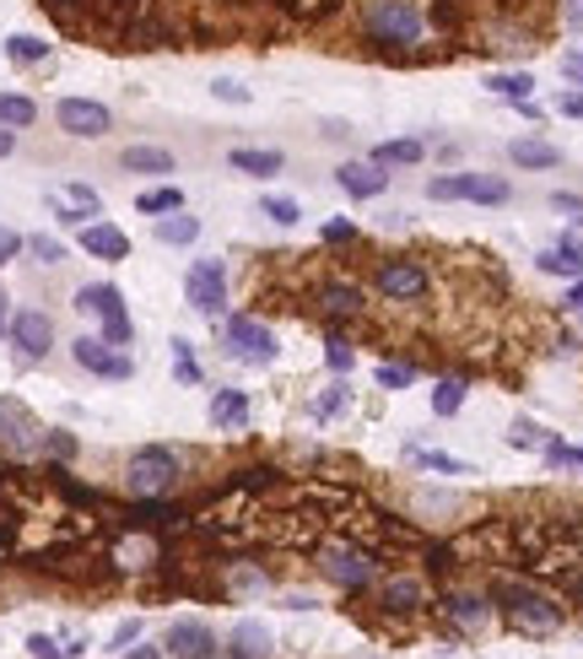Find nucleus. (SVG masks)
<instances>
[{
	"label": "nucleus",
	"mask_w": 583,
	"mask_h": 659,
	"mask_svg": "<svg viewBox=\"0 0 583 659\" xmlns=\"http://www.w3.org/2000/svg\"><path fill=\"white\" fill-rule=\"evenodd\" d=\"M319 573L335 584V589H373L379 579H384V557L379 551H368L362 540H319Z\"/></svg>",
	"instance_id": "3"
},
{
	"label": "nucleus",
	"mask_w": 583,
	"mask_h": 659,
	"mask_svg": "<svg viewBox=\"0 0 583 659\" xmlns=\"http://www.w3.org/2000/svg\"><path fill=\"white\" fill-rule=\"evenodd\" d=\"M508 444H513V449H546V444H551V433H546L541 422H530V416H519V422L508 427Z\"/></svg>",
	"instance_id": "41"
},
{
	"label": "nucleus",
	"mask_w": 583,
	"mask_h": 659,
	"mask_svg": "<svg viewBox=\"0 0 583 659\" xmlns=\"http://www.w3.org/2000/svg\"><path fill=\"white\" fill-rule=\"evenodd\" d=\"M222 351L233 362H244V368H271L282 357L276 330L265 325V320H255V314H227L222 320Z\"/></svg>",
	"instance_id": "8"
},
{
	"label": "nucleus",
	"mask_w": 583,
	"mask_h": 659,
	"mask_svg": "<svg viewBox=\"0 0 583 659\" xmlns=\"http://www.w3.org/2000/svg\"><path fill=\"white\" fill-rule=\"evenodd\" d=\"M184 206V189H173V184H157V189H141L136 195V211L141 216H168V211H178Z\"/></svg>",
	"instance_id": "34"
},
{
	"label": "nucleus",
	"mask_w": 583,
	"mask_h": 659,
	"mask_svg": "<svg viewBox=\"0 0 583 659\" xmlns=\"http://www.w3.org/2000/svg\"><path fill=\"white\" fill-rule=\"evenodd\" d=\"M82 249H87L92 260L120 265V260H131V233L114 227V222H87V227H82Z\"/></svg>",
	"instance_id": "21"
},
{
	"label": "nucleus",
	"mask_w": 583,
	"mask_h": 659,
	"mask_svg": "<svg viewBox=\"0 0 583 659\" xmlns=\"http://www.w3.org/2000/svg\"><path fill=\"white\" fill-rule=\"evenodd\" d=\"M11 314H16V309H11V298H5V287H0V335L11 330Z\"/></svg>",
	"instance_id": "57"
},
{
	"label": "nucleus",
	"mask_w": 583,
	"mask_h": 659,
	"mask_svg": "<svg viewBox=\"0 0 583 659\" xmlns=\"http://www.w3.org/2000/svg\"><path fill=\"white\" fill-rule=\"evenodd\" d=\"M535 271H541V276L579 282V276H583V238H562V244L541 249V254H535Z\"/></svg>",
	"instance_id": "22"
},
{
	"label": "nucleus",
	"mask_w": 583,
	"mask_h": 659,
	"mask_svg": "<svg viewBox=\"0 0 583 659\" xmlns=\"http://www.w3.org/2000/svg\"><path fill=\"white\" fill-rule=\"evenodd\" d=\"M562 82H568V87H583V49L562 54Z\"/></svg>",
	"instance_id": "52"
},
{
	"label": "nucleus",
	"mask_w": 583,
	"mask_h": 659,
	"mask_svg": "<svg viewBox=\"0 0 583 659\" xmlns=\"http://www.w3.org/2000/svg\"><path fill=\"white\" fill-rule=\"evenodd\" d=\"M5 335H11V346H16L22 362H44V357L54 351V320H49L44 309H16Z\"/></svg>",
	"instance_id": "15"
},
{
	"label": "nucleus",
	"mask_w": 583,
	"mask_h": 659,
	"mask_svg": "<svg viewBox=\"0 0 583 659\" xmlns=\"http://www.w3.org/2000/svg\"><path fill=\"white\" fill-rule=\"evenodd\" d=\"M54 125H60L65 136H76V141H103V136L114 130V114H109V103H98V98H60V103H54Z\"/></svg>",
	"instance_id": "13"
},
{
	"label": "nucleus",
	"mask_w": 583,
	"mask_h": 659,
	"mask_svg": "<svg viewBox=\"0 0 583 659\" xmlns=\"http://www.w3.org/2000/svg\"><path fill=\"white\" fill-rule=\"evenodd\" d=\"M71 357H76V368H87L92 378H109V384L136 378V362H131L120 346H109L103 335H76V340H71Z\"/></svg>",
	"instance_id": "14"
},
{
	"label": "nucleus",
	"mask_w": 583,
	"mask_h": 659,
	"mask_svg": "<svg viewBox=\"0 0 583 659\" xmlns=\"http://www.w3.org/2000/svg\"><path fill=\"white\" fill-rule=\"evenodd\" d=\"M120 167H125V173H151V178H157V173H173V152H168V147H125V152H120Z\"/></svg>",
	"instance_id": "29"
},
{
	"label": "nucleus",
	"mask_w": 583,
	"mask_h": 659,
	"mask_svg": "<svg viewBox=\"0 0 583 659\" xmlns=\"http://www.w3.org/2000/svg\"><path fill=\"white\" fill-rule=\"evenodd\" d=\"M227 655H233V659H271V655H276V633H271L265 622H255V617H249V622H238V627H233Z\"/></svg>",
	"instance_id": "23"
},
{
	"label": "nucleus",
	"mask_w": 583,
	"mask_h": 659,
	"mask_svg": "<svg viewBox=\"0 0 583 659\" xmlns=\"http://www.w3.org/2000/svg\"><path fill=\"white\" fill-rule=\"evenodd\" d=\"M22 249H27L38 265H49V271L71 260V254H65V244H60V238H49V233H27V238H22Z\"/></svg>",
	"instance_id": "36"
},
{
	"label": "nucleus",
	"mask_w": 583,
	"mask_h": 659,
	"mask_svg": "<svg viewBox=\"0 0 583 659\" xmlns=\"http://www.w3.org/2000/svg\"><path fill=\"white\" fill-rule=\"evenodd\" d=\"M373 378H379L384 389H406V384L417 378V368H395V362H384V368H373Z\"/></svg>",
	"instance_id": "50"
},
{
	"label": "nucleus",
	"mask_w": 583,
	"mask_h": 659,
	"mask_svg": "<svg viewBox=\"0 0 583 659\" xmlns=\"http://www.w3.org/2000/svg\"><path fill=\"white\" fill-rule=\"evenodd\" d=\"M443 617H448L459 633H481V627L497 617V606H492V595H475V589H448V595H443Z\"/></svg>",
	"instance_id": "19"
},
{
	"label": "nucleus",
	"mask_w": 583,
	"mask_h": 659,
	"mask_svg": "<svg viewBox=\"0 0 583 659\" xmlns=\"http://www.w3.org/2000/svg\"><path fill=\"white\" fill-rule=\"evenodd\" d=\"M44 449V422L27 411V400L16 395H0V455L11 460H27Z\"/></svg>",
	"instance_id": "12"
},
{
	"label": "nucleus",
	"mask_w": 583,
	"mask_h": 659,
	"mask_svg": "<svg viewBox=\"0 0 583 659\" xmlns=\"http://www.w3.org/2000/svg\"><path fill=\"white\" fill-rule=\"evenodd\" d=\"M546 206H551L557 216H568L573 227H583V195H573V189H557V195H551Z\"/></svg>",
	"instance_id": "47"
},
{
	"label": "nucleus",
	"mask_w": 583,
	"mask_h": 659,
	"mask_svg": "<svg viewBox=\"0 0 583 659\" xmlns=\"http://www.w3.org/2000/svg\"><path fill=\"white\" fill-rule=\"evenodd\" d=\"M568 595H573V600H583V573H568Z\"/></svg>",
	"instance_id": "61"
},
{
	"label": "nucleus",
	"mask_w": 583,
	"mask_h": 659,
	"mask_svg": "<svg viewBox=\"0 0 583 659\" xmlns=\"http://www.w3.org/2000/svg\"><path fill=\"white\" fill-rule=\"evenodd\" d=\"M282 482H287L282 471H271V465H249V471L233 476V493H271V487H282Z\"/></svg>",
	"instance_id": "39"
},
{
	"label": "nucleus",
	"mask_w": 583,
	"mask_h": 659,
	"mask_svg": "<svg viewBox=\"0 0 583 659\" xmlns=\"http://www.w3.org/2000/svg\"><path fill=\"white\" fill-rule=\"evenodd\" d=\"M227 167H233V173H249V178H276V173L287 167V158H282L276 147H233V152H227Z\"/></svg>",
	"instance_id": "25"
},
{
	"label": "nucleus",
	"mask_w": 583,
	"mask_h": 659,
	"mask_svg": "<svg viewBox=\"0 0 583 659\" xmlns=\"http://www.w3.org/2000/svg\"><path fill=\"white\" fill-rule=\"evenodd\" d=\"M508 163H513V167H535V173H546V167H562V152H557L551 141L519 136V141H508Z\"/></svg>",
	"instance_id": "27"
},
{
	"label": "nucleus",
	"mask_w": 583,
	"mask_h": 659,
	"mask_svg": "<svg viewBox=\"0 0 583 659\" xmlns=\"http://www.w3.org/2000/svg\"><path fill=\"white\" fill-rule=\"evenodd\" d=\"M557 109H562L568 120H583V92H562V98H557Z\"/></svg>",
	"instance_id": "54"
},
{
	"label": "nucleus",
	"mask_w": 583,
	"mask_h": 659,
	"mask_svg": "<svg viewBox=\"0 0 583 659\" xmlns=\"http://www.w3.org/2000/svg\"><path fill=\"white\" fill-rule=\"evenodd\" d=\"M486 87H492L503 103H530V98H535V76H530V71H492Z\"/></svg>",
	"instance_id": "30"
},
{
	"label": "nucleus",
	"mask_w": 583,
	"mask_h": 659,
	"mask_svg": "<svg viewBox=\"0 0 583 659\" xmlns=\"http://www.w3.org/2000/svg\"><path fill=\"white\" fill-rule=\"evenodd\" d=\"M346 406H351V395H346V384H330L308 411H313V422H330V416H346Z\"/></svg>",
	"instance_id": "40"
},
{
	"label": "nucleus",
	"mask_w": 583,
	"mask_h": 659,
	"mask_svg": "<svg viewBox=\"0 0 583 659\" xmlns=\"http://www.w3.org/2000/svg\"><path fill=\"white\" fill-rule=\"evenodd\" d=\"M319 238H324V249H340V244H357V227H351L346 216H330V222L319 227Z\"/></svg>",
	"instance_id": "46"
},
{
	"label": "nucleus",
	"mask_w": 583,
	"mask_h": 659,
	"mask_svg": "<svg viewBox=\"0 0 583 659\" xmlns=\"http://www.w3.org/2000/svg\"><path fill=\"white\" fill-rule=\"evenodd\" d=\"M168 346H173V378H178V384H200L206 373H200V362H195V340L173 335Z\"/></svg>",
	"instance_id": "37"
},
{
	"label": "nucleus",
	"mask_w": 583,
	"mask_h": 659,
	"mask_svg": "<svg viewBox=\"0 0 583 659\" xmlns=\"http://www.w3.org/2000/svg\"><path fill=\"white\" fill-rule=\"evenodd\" d=\"M136 638H141V622H120V627H114V638H109V649H131Z\"/></svg>",
	"instance_id": "53"
},
{
	"label": "nucleus",
	"mask_w": 583,
	"mask_h": 659,
	"mask_svg": "<svg viewBox=\"0 0 583 659\" xmlns=\"http://www.w3.org/2000/svg\"><path fill=\"white\" fill-rule=\"evenodd\" d=\"M260 216L276 222V227H292V222L302 216V206H297L292 195H265V200H260Z\"/></svg>",
	"instance_id": "42"
},
{
	"label": "nucleus",
	"mask_w": 583,
	"mask_h": 659,
	"mask_svg": "<svg viewBox=\"0 0 583 659\" xmlns=\"http://www.w3.org/2000/svg\"><path fill=\"white\" fill-rule=\"evenodd\" d=\"M11 152H16V130H5V125H0V158H11Z\"/></svg>",
	"instance_id": "58"
},
{
	"label": "nucleus",
	"mask_w": 583,
	"mask_h": 659,
	"mask_svg": "<svg viewBox=\"0 0 583 659\" xmlns=\"http://www.w3.org/2000/svg\"><path fill=\"white\" fill-rule=\"evenodd\" d=\"M54 22H65V27H87V16H98V5L103 0H38Z\"/></svg>",
	"instance_id": "35"
},
{
	"label": "nucleus",
	"mask_w": 583,
	"mask_h": 659,
	"mask_svg": "<svg viewBox=\"0 0 583 659\" xmlns=\"http://www.w3.org/2000/svg\"><path fill=\"white\" fill-rule=\"evenodd\" d=\"M313 303H319V314H324L330 325H351V320L368 314V293H362L357 282H319V287H313Z\"/></svg>",
	"instance_id": "17"
},
{
	"label": "nucleus",
	"mask_w": 583,
	"mask_h": 659,
	"mask_svg": "<svg viewBox=\"0 0 583 659\" xmlns=\"http://www.w3.org/2000/svg\"><path fill=\"white\" fill-rule=\"evenodd\" d=\"M470 49H475V54L519 60V54L541 49V33H535V22H524L519 11H486V16L470 22Z\"/></svg>",
	"instance_id": "4"
},
{
	"label": "nucleus",
	"mask_w": 583,
	"mask_h": 659,
	"mask_svg": "<svg viewBox=\"0 0 583 659\" xmlns=\"http://www.w3.org/2000/svg\"><path fill=\"white\" fill-rule=\"evenodd\" d=\"M464 395H470V389H464V378H437V389H433V416H443V422H448V416H459Z\"/></svg>",
	"instance_id": "38"
},
{
	"label": "nucleus",
	"mask_w": 583,
	"mask_h": 659,
	"mask_svg": "<svg viewBox=\"0 0 583 659\" xmlns=\"http://www.w3.org/2000/svg\"><path fill=\"white\" fill-rule=\"evenodd\" d=\"M568 27H583V0H568Z\"/></svg>",
	"instance_id": "59"
},
{
	"label": "nucleus",
	"mask_w": 583,
	"mask_h": 659,
	"mask_svg": "<svg viewBox=\"0 0 583 659\" xmlns=\"http://www.w3.org/2000/svg\"><path fill=\"white\" fill-rule=\"evenodd\" d=\"M49 54H54V43H44L38 33H11L5 38V60L11 65H44Z\"/></svg>",
	"instance_id": "31"
},
{
	"label": "nucleus",
	"mask_w": 583,
	"mask_h": 659,
	"mask_svg": "<svg viewBox=\"0 0 583 659\" xmlns=\"http://www.w3.org/2000/svg\"><path fill=\"white\" fill-rule=\"evenodd\" d=\"M357 33L384 60H437L464 27L459 0H351Z\"/></svg>",
	"instance_id": "1"
},
{
	"label": "nucleus",
	"mask_w": 583,
	"mask_h": 659,
	"mask_svg": "<svg viewBox=\"0 0 583 659\" xmlns=\"http://www.w3.org/2000/svg\"><path fill=\"white\" fill-rule=\"evenodd\" d=\"M373 606L384 617H422L433 606V584L422 573H384L373 584Z\"/></svg>",
	"instance_id": "11"
},
{
	"label": "nucleus",
	"mask_w": 583,
	"mask_h": 659,
	"mask_svg": "<svg viewBox=\"0 0 583 659\" xmlns=\"http://www.w3.org/2000/svg\"><path fill=\"white\" fill-rule=\"evenodd\" d=\"M211 98H216V103L244 109V103H249V87H244V82H233V76H216V82H211Z\"/></svg>",
	"instance_id": "45"
},
{
	"label": "nucleus",
	"mask_w": 583,
	"mask_h": 659,
	"mask_svg": "<svg viewBox=\"0 0 583 659\" xmlns=\"http://www.w3.org/2000/svg\"><path fill=\"white\" fill-rule=\"evenodd\" d=\"M211 427L216 433H244L249 427V395L244 389H216L211 395Z\"/></svg>",
	"instance_id": "24"
},
{
	"label": "nucleus",
	"mask_w": 583,
	"mask_h": 659,
	"mask_svg": "<svg viewBox=\"0 0 583 659\" xmlns=\"http://www.w3.org/2000/svg\"><path fill=\"white\" fill-rule=\"evenodd\" d=\"M151 233H157V244L184 249V244H195V238H200V216H189V211L178 206V211H168V216H151Z\"/></svg>",
	"instance_id": "26"
},
{
	"label": "nucleus",
	"mask_w": 583,
	"mask_h": 659,
	"mask_svg": "<svg viewBox=\"0 0 583 659\" xmlns=\"http://www.w3.org/2000/svg\"><path fill=\"white\" fill-rule=\"evenodd\" d=\"M271 589V573L255 568V562H227V595H265Z\"/></svg>",
	"instance_id": "32"
},
{
	"label": "nucleus",
	"mask_w": 583,
	"mask_h": 659,
	"mask_svg": "<svg viewBox=\"0 0 583 659\" xmlns=\"http://www.w3.org/2000/svg\"><path fill=\"white\" fill-rule=\"evenodd\" d=\"M71 309H76V314H92V320H98V335H103L109 346H120V351L136 340L131 309H125V293H120L114 282H87V287L76 293Z\"/></svg>",
	"instance_id": "6"
},
{
	"label": "nucleus",
	"mask_w": 583,
	"mask_h": 659,
	"mask_svg": "<svg viewBox=\"0 0 583 659\" xmlns=\"http://www.w3.org/2000/svg\"><path fill=\"white\" fill-rule=\"evenodd\" d=\"M492 606H497L503 622H508L513 633H524V638H551V633H562V622H568V611H562L541 584H524V579H497Z\"/></svg>",
	"instance_id": "2"
},
{
	"label": "nucleus",
	"mask_w": 583,
	"mask_h": 659,
	"mask_svg": "<svg viewBox=\"0 0 583 659\" xmlns=\"http://www.w3.org/2000/svg\"><path fill=\"white\" fill-rule=\"evenodd\" d=\"M162 655L168 659H216V633L206 622H173L162 633Z\"/></svg>",
	"instance_id": "18"
},
{
	"label": "nucleus",
	"mask_w": 583,
	"mask_h": 659,
	"mask_svg": "<svg viewBox=\"0 0 583 659\" xmlns=\"http://www.w3.org/2000/svg\"><path fill=\"white\" fill-rule=\"evenodd\" d=\"M184 303L206 320H227V265L222 260H195L184 271Z\"/></svg>",
	"instance_id": "10"
},
{
	"label": "nucleus",
	"mask_w": 583,
	"mask_h": 659,
	"mask_svg": "<svg viewBox=\"0 0 583 659\" xmlns=\"http://www.w3.org/2000/svg\"><path fill=\"white\" fill-rule=\"evenodd\" d=\"M319 130H324V136H330V141H346V136H351V130H346V120H324V125H319Z\"/></svg>",
	"instance_id": "55"
},
{
	"label": "nucleus",
	"mask_w": 583,
	"mask_h": 659,
	"mask_svg": "<svg viewBox=\"0 0 583 659\" xmlns=\"http://www.w3.org/2000/svg\"><path fill=\"white\" fill-rule=\"evenodd\" d=\"M38 120V103L27 92H0V125L5 130H27Z\"/></svg>",
	"instance_id": "33"
},
{
	"label": "nucleus",
	"mask_w": 583,
	"mask_h": 659,
	"mask_svg": "<svg viewBox=\"0 0 583 659\" xmlns=\"http://www.w3.org/2000/svg\"><path fill=\"white\" fill-rule=\"evenodd\" d=\"M49 211L65 227H87V222L103 216V200H98L92 184H60V189H49Z\"/></svg>",
	"instance_id": "16"
},
{
	"label": "nucleus",
	"mask_w": 583,
	"mask_h": 659,
	"mask_svg": "<svg viewBox=\"0 0 583 659\" xmlns=\"http://www.w3.org/2000/svg\"><path fill=\"white\" fill-rule=\"evenodd\" d=\"M16 254H22V233H11V227L0 222V265H11Z\"/></svg>",
	"instance_id": "51"
},
{
	"label": "nucleus",
	"mask_w": 583,
	"mask_h": 659,
	"mask_svg": "<svg viewBox=\"0 0 583 659\" xmlns=\"http://www.w3.org/2000/svg\"><path fill=\"white\" fill-rule=\"evenodd\" d=\"M324 368H330V373H351V368H357V351H351V340L330 335V340H324Z\"/></svg>",
	"instance_id": "43"
},
{
	"label": "nucleus",
	"mask_w": 583,
	"mask_h": 659,
	"mask_svg": "<svg viewBox=\"0 0 583 659\" xmlns=\"http://www.w3.org/2000/svg\"><path fill=\"white\" fill-rule=\"evenodd\" d=\"M422 158H427V147L417 136H395V141H379L368 152V163H379V167H417Z\"/></svg>",
	"instance_id": "28"
},
{
	"label": "nucleus",
	"mask_w": 583,
	"mask_h": 659,
	"mask_svg": "<svg viewBox=\"0 0 583 659\" xmlns=\"http://www.w3.org/2000/svg\"><path fill=\"white\" fill-rule=\"evenodd\" d=\"M184 482V465L168 444H146L125 460V487L131 497H173V487Z\"/></svg>",
	"instance_id": "7"
},
{
	"label": "nucleus",
	"mask_w": 583,
	"mask_h": 659,
	"mask_svg": "<svg viewBox=\"0 0 583 659\" xmlns=\"http://www.w3.org/2000/svg\"><path fill=\"white\" fill-rule=\"evenodd\" d=\"M411 460H417L422 471H443V476H475L464 460H448V455H417V449H411Z\"/></svg>",
	"instance_id": "44"
},
{
	"label": "nucleus",
	"mask_w": 583,
	"mask_h": 659,
	"mask_svg": "<svg viewBox=\"0 0 583 659\" xmlns=\"http://www.w3.org/2000/svg\"><path fill=\"white\" fill-rule=\"evenodd\" d=\"M120 659H168V655H162V649H125Z\"/></svg>",
	"instance_id": "60"
},
{
	"label": "nucleus",
	"mask_w": 583,
	"mask_h": 659,
	"mask_svg": "<svg viewBox=\"0 0 583 659\" xmlns=\"http://www.w3.org/2000/svg\"><path fill=\"white\" fill-rule=\"evenodd\" d=\"M373 293H379L389 309H417V303H427L433 276H427V265H422L417 254H389V260H379V271H373Z\"/></svg>",
	"instance_id": "5"
},
{
	"label": "nucleus",
	"mask_w": 583,
	"mask_h": 659,
	"mask_svg": "<svg viewBox=\"0 0 583 659\" xmlns=\"http://www.w3.org/2000/svg\"><path fill=\"white\" fill-rule=\"evenodd\" d=\"M541 455H546V465H551V471H568V465H579V471H583V449H568V444H557V438H551Z\"/></svg>",
	"instance_id": "48"
},
{
	"label": "nucleus",
	"mask_w": 583,
	"mask_h": 659,
	"mask_svg": "<svg viewBox=\"0 0 583 659\" xmlns=\"http://www.w3.org/2000/svg\"><path fill=\"white\" fill-rule=\"evenodd\" d=\"M335 184H340V195H351V200H379V195L389 189V167L340 163V167H335Z\"/></svg>",
	"instance_id": "20"
},
{
	"label": "nucleus",
	"mask_w": 583,
	"mask_h": 659,
	"mask_svg": "<svg viewBox=\"0 0 583 659\" xmlns=\"http://www.w3.org/2000/svg\"><path fill=\"white\" fill-rule=\"evenodd\" d=\"M562 303H568L573 314H583V276H579V282H573V287H568V298H562Z\"/></svg>",
	"instance_id": "56"
},
{
	"label": "nucleus",
	"mask_w": 583,
	"mask_h": 659,
	"mask_svg": "<svg viewBox=\"0 0 583 659\" xmlns=\"http://www.w3.org/2000/svg\"><path fill=\"white\" fill-rule=\"evenodd\" d=\"M427 195L433 200H470V206H503L513 195V184L503 173H433Z\"/></svg>",
	"instance_id": "9"
},
{
	"label": "nucleus",
	"mask_w": 583,
	"mask_h": 659,
	"mask_svg": "<svg viewBox=\"0 0 583 659\" xmlns=\"http://www.w3.org/2000/svg\"><path fill=\"white\" fill-rule=\"evenodd\" d=\"M44 455H54V460H76L82 444H76L71 433H49V427H44Z\"/></svg>",
	"instance_id": "49"
}]
</instances>
